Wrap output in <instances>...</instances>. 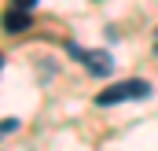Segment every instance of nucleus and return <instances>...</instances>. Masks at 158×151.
Wrapping results in <instances>:
<instances>
[{
  "label": "nucleus",
  "mask_w": 158,
  "mask_h": 151,
  "mask_svg": "<svg viewBox=\"0 0 158 151\" xmlns=\"http://www.w3.org/2000/svg\"><path fill=\"white\" fill-rule=\"evenodd\" d=\"M151 96V85L140 81V77H129V81H118V85H107L96 92V103L99 107H114V103H125V100H143Z\"/></svg>",
  "instance_id": "nucleus-1"
},
{
  "label": "nucleus",
  "mask_w": 158,
  "mask_h": 151,
  "mask_svg": "<svg viewBox=\"0 0 158 151\" xmlns=\"http://www.w3.org/2000/svg\"><path fill=\"white\" fill-rule=\"evenodd\" d=\"M70 55L81 67H88V74H96V77H107L114 70V59L107 52H99V48H77V44H70Z\"/></svg>",
  "instance_id": "nucleus-2"
},
{
  "label": "nucleus",
  "mask_w": 158,
  "mask_h": 151,
  "mask_svg": "<svg viewBox=\"0 0 158 151\" xmlns=\"http://www.w3.org/2000/svg\"><path fill=\"white\" fill-rule=\"evenodd\" d=\"M0 26H4L7 33H22V30H30L33 22H30V11H22V7H7V11L0 15Z\"/></svg>",
  "instance_id": "nucleus-3"
},
{
  "label": "nucleus",
  "mask_w": 158,
  "mask_h": 151,
  "mask_svg": "<svg viewBox=\"0 0 158 151\" xmlns=\"http://www.w3.org/2000/svg\"><path fill=\"white\" fill-rule=\"evenodd\" d=\"M19 129V118H4L0 122V136H7V133H15Z\"/></svg>",
  "instance_id": "nucleus-4"
},
{
  "label": "nucleus",
  "mask_w": 158,
  "mask_h": 151,
  "mask_svg": "<svg viewBox=\"0 0 158 151\" xmlns=\"http://www.w3.org/2000/svg\"><path fill=\"white\" fill-rule=\"evenodd\" d=\"M11 4H15V7H22V11H30V7H33L37 0H11Z\"/></svg>",
  "instance_id": "nucleus-5"
},
{
  "label": "nucleus",
  "mask_w": 158,
  "mask_h": 151,
  "mask_svg": "<svg viewBox=\"0 0 158 151\" xmlns=\"http://www.w3.org/2000/svg\"><path fill=\"white\" fill-rule=\"evenodd\" d=\"M155 55H158V26H155Z\"/></svg>",
  "instance_id": "nucleus-6"
}]
</instances>
